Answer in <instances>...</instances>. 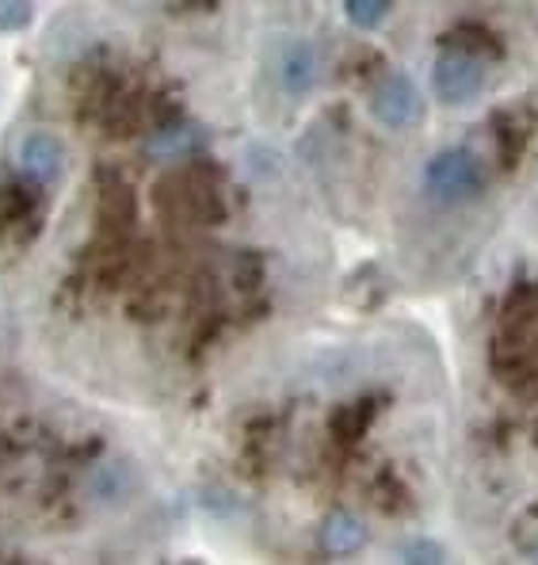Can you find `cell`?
I'll return each mask as SVG.
<instances>
[{
	"label": "cell",
	"mask_w": 538,
	"mask_h": 565,
	"mask_svg": "<svg viewBox=\"0 0 538 565\" xmlns=\"http://www.w3.org/2000/svg\"><path fill=\"white\" fill-rule=\"evenodd\" d=\"M424 195L432 199L435 206H462L470 199H477L489 184V172H485L482 157L466 146H451L440 149L432 161L424 164Z\"/></svg>",
	"instance_id": "1"
},
{
	"label": "cell",
	"mask_w": 538,
	"mask_h": 565,
	"mask_svg": "<svg viewBox=\"0 0 538 565\" xmlns=\"http://www.w3.org/2000/svg\"><path fill=\"white\" fill-rule=\"evenodd\" d=\"M489 85V70H485L482 57L474 54H462V50H446V54L435 57V70H432V88L443 104L459 107L477 99Z\"/></svg>",
	"instance_id": "2"
},
{
	"label": "cell",
	"mask_w": 538,
	"mask_h": 565,
	"mask_svg": "<svg viewBox=\"0 0 538 565\" xmlns=\"http://www.w3.org/2000/svg\"><path fill=\"white\" fill-rule=\"evenodd\" d=\"M370 115H375L383 127L405 130V127H412V122L424 119V99H420L417 85H412L409 77L390 73V77L375 88V96H370Z\"/></svg>",
	"instance_id": "3"
},
{
	"label": "cell",
	"mask_w": 538,
	"mask_h": 565,
	"mask_svg": "<svg viewBox=\"0 0 538 565\" xmlns=\"http://www.w3.org/2000/svg\"><path fill=\"white\" fill-rule=\"evenodd\" d=\"M20 169L28 172L35 184H54L65 169V146L50 130H35L31 138H23L20 146Z\"/></svg>",
	"instance_id": "4"
},
{
	"label": "cell",
	"mask_w": 538,
	"mask_h": 565,
	"mask_svg": "<svg viewBox=\"0 0 538 565\" xmlns=\"http://www.w3.org/2000/svg\"><path fill=\"white\" fill-rule=\"evenodd\" d=\"M318 81V54L305 39H291L279 50V85L291 96H305Z\"/></svg>",
	"instance_id": "5"
},
{
	"label": "cell",
	"mask_w": 538,
	"mask_h": 565,
	"mask_svg": "<svg viewBox=\"0 0 538 565\" xmlns=\"http://www.w3.org/2000/svg\"><path fill=\"white\" fill-rule=\"evenodd\" d=\"M321 546L333 554H355L367 546V527L352 512H333V516L321 523Z\"/></svg>",
	"instance_id": "6"
},
{
	"label": "cell",
	"mask_w": 538,
	"mask_h": 565,
	"mask_svg": "<svg viewBox=\"0 0 538 565\" xmlns=\"http://www.w3.org/2000/svg\"><path fill=\"white\" fill-rule=\"evenodd\" d=\"M127 489H130V473L127 467H119V462H104V467H96V473L88 478V493H93L96 501H119Z\"/></svg>",
	"instance_id": "7"
},
{
	"label": "cell",
	"mask_w": 538,
	"mask_h": 565,
	"mask_svg": "<svg viewBox=\"0 0 538 565\" xmlns=\"http://www.w3.org/2000/svg\"><path fill=\"white\" fill-rule=\"evenodd\" d=\"M203 135L192 127H172V130H157V138L149 141V157H180L187 149H195Z\"/></svg>",
	"instance_id": "8"
},
{
	"label": "cell",
	"mask_w": 538,
	"mask_h": 565,
	"mask_svg": "<svg viewBox=\"0 0 538 565\" xmlns=\"http://www.w3.org/2000/svg\"><path fill=\"white\" fill-rule=\"evenodd\" d=\"M344 15L352 28L375 31V28H383L386 15H390V0H344Z\"/></svg>",
	"instance_id": "9"
},
{
	"label": "cell",
	"mask_w": 538,
	"mask_h": 565,
	"mask_svg": "<svg viewBox=\"0 0 538 565\" xmlns=\"http://www.w3.org/2000/svg\"><path fill=\"white\" fill-rule=\"evenodd\" d=\"M35 15L31 0H0V31H23Z\"/></svg>",
	"instance_id": "10"
},
{
	"label": "cell",
	"mask_w": 538,
	"mask_h": 565,
	"mask_svg": "<svg viewBox=\"0 0 538 565\" xmlns=\"http://www.w3.org/2000/svg\"><path fill=\"white\" fill-rule=\"evenodd\" d=\"M405 554H409V562H443V551L435 543H412Z\"/></svg>",
	"instance_id": "11"
}]
</instances>
